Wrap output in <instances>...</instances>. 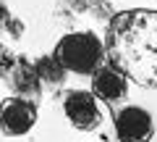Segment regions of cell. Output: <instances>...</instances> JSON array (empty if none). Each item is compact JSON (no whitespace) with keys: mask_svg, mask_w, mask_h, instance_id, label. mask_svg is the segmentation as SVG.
Listing matches in <instances>:
<instances>
[{"mask_svg":"<svg viewBox=\"0 0 157 142\" xmlns=\"http://www.w3.org/2000/svg\"><path fill=\"white\" fill-rule=\"evenodd\" d=\"M92 95L105 103H118L128 95V79L115 63H102L92 74Z\"/></svg>","mask_w":157,"mask_h":142,"instance_id":"7","label":"cell"},{"mask_svg":"<svg viewBox=\"0 0 157 142\" xmlns=\"http://www.w3.org/2000/svg\"><path fill=\"white\" fill-rule=\"evenodd\" d=\"M113 124L121 142H149L155 137L152 113L141 105H123L121 111H115Z\"/></svg>","mask_w":157,"mask_h":142,"instance_id":"5","label":"cell"},{"mask_svg":"<svg viewBox=\"0 0 157 142\" xmlns=\"http://www.w3.org/2000/svg\"><path fill=\"white\" fill-rule=\"evenodd\" d=\"M37 126V103L24 97H6L0 103V132L6 137H24Z\"/></svg>","mask_w":157,"mask_h":142,"instance_id":"3","label":"cell"},{"mask_svg":"<svg viewBox=\"0 0 157 142\" xmlns=\"http://www.w3.org/2000/svg\"><path fill=\"white\" fill-rule=\"evenodd\" d=\"M107 53L128 82L157 90V11H123L110 21Z\"/></svg>","mask_w":157,"mask_h":142,"instance_id":"1","label":"cell"},{"mask_svg":"<svg viewBox=\"0 0 157 142\" xmlns=\"http://www.w3.org/2000/svg\"><path fill=\"white\" fill-rule=\"evenodd\" d=\"M34 68H37V74H39V82H47V84H52V87H60L63 82H66V68H63L52 55L37 58Z\"/></svg>","mask_w":157,"mask_h":142,"instance_id":"8","label":"cell"},{"mask_svg":"<svg viewBox=\"0 0 157 142\" xmlns=\"http://www.w3.org/2000/svg\"><path fill=\"white\" fill-rule=\"evenodd\" d=\"M107 47L94 32H68L52 50V58L66 68V74L92 76L105 63Z\"/></svg>","mask_w":157,"mask_h":142,"instance_id":"2","label":"cell"},{"mask_svg":"<svg viewBox=\"0 0 157 142\" xmlns=\"http://www.w3.org/2000/svg\"><path fill=\"white\" fill-rule=\"evenodd\" d=\"M0 76L6 79V84L16 92V97H24V100H39L42 95V82H39V74L34 63H29L26 58H16V61H8V68H0Z\"/></svg>","mask_w":157,"mask_h":142,"instance_id":"6","label":"cell"},{"mask_svg":"<svg viewBox=\"0 0 157 142\" xmlns=\"http://www.w3.org/2000/svg\"><path fill=\"white\" fill-rule=\"evenodd\" d=\"M63 113H66L68 124L73 129H81V132H92L102 124V111H100V103L92 92L86 90H71L66 92L63 97Z\"/></svg>","mask_w":157,"mask_h":142,"instance_id":"4","label":"cell"}]
</instances>
